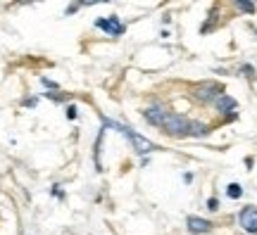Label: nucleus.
<instances>
[{
  "mask_svg": "<svg viewBox=\"0 0 257 235\" xmlns=\"http://www.w3.org/2000/svg\"><path fill=\"white\" fill-rule=\"evenodd\" d=\"M102 126L105 128H114V131H119L121 136L126 138L128 143H131V147L136 150V154H150L153 150H157V145L155 143H150L148 138L143 136H138L134 128H128V126H121V124H117V121H110V119H102Z\"/></svg>",
  "mask_w": 257,
  "mask_h": 235,
  "instance_id": "nucleus-1",
  "label": "nucleus"
},
{
  "mask_svg": "<svg viewBox=\"0 0 257 235\" xmlns=\"http://www.w3.org/2000/svg\"><path fill=\"white\" fill-rule=\"evenodd\" d=\"M219 95H224V86L219 81H200V83H195L191 91V98L198 105H212Z\"/></svg>",
  "mask_w": 257,
  "mask_h": 235,
  "instance_id": "nucleus-2",
  "label": "nucleus"
},
{
  "mask_svg": "<svg viewBox=\"0 0 257 235\" xmlns=\"http://www.w3.org/2000/svg\"><path fill=\"white\" fill-rule=\"evenodd\" d=\"M188 128H191V119L179 112H169V117L162 124V133L172 138H188Z\"/></svg>",
  "mask_w": 257,
  "mask_h": 235,
  "instance_id": "nucleus-3",
  "label": "nucleus"
},
{
  "mask_svg": "<svg viewBox=\"0 0 257 235\" xmlns=\"http://www.w3.org/2000/svg\"><path fill=\"white\" fill-rule=\"evenodd\" d=\"M167 117H169V109H167L165 102H153V105H148V107L143 109V119H146L150 126L162 128Z\"/></svg>",
  "mask_w": 257,
  "mask_h": 235,
  "instance_id": "nucleus-4",
  "label": "nucleus"
},
{
  "mask_svg": "<svg viewBox=\"0 0 257 235\" xmlns=\"http://www.w3.org/2000/svg\"><path fill=\"white\" fill-rule=\"evenodd\" d=\"M238 226L250 235H257V207L250 204V207H243L238 214Z\"/></svg>",
  "mask_w": 257,
  "mask_h": 235,
  "instance_id": "nucleus-5",
  "label": "nucleus"
},
{
  "mask_svg": "<svg viewBox=\"0 0 257 235\" xmlns=\"http://www.w3.org/2000/svg\"><path fill=\"white\" fill-rule=\"evenodd\" d=\"M95 27L100 29V31H105L107 36H121L124 31H126V27L119 22V17L117 15H112V17H102L95 22Z\"/></svg>",
  "mask_w": 257,
  "mask_h": 235,
  "instance_id": "nucleus-6",
  "label": "nucleus"
},
{
  "mask_svg": "<svg viewBox=\"0 0 257 235\" xmlns=\"http://www.w3.org/2000/svg\"><path fill=\"white\" fill-rule=\"evenodd\" d=\"M212 105H214V109H217L219 114H229L231 119H236V114H233V112H236V107H238V102L231 98V95H226V93H224V95H219V98L214 100Z\"/></svg>",
  "mask_w": 257,
  "mask_h": 235,
  "instance_id": "nucleus-7",
  "label": "nucleus"
},
{
  "mask_svg": "<svg viewBox=\"0 0 257 235\" xmlns=\"http://www.w3.org/2000/svg\"><path fill=\"white\" fill-rule=\"evenodd\" d=\"M186 226H188V230H191L193 235H207V233H212V221L200 218V216H188V218H186Z\"/></svg>",
  "mask_w": 257,
  "mask_h": 235,
  "instance_id": "nucleus-8",
  "label": "nucleus"
},
{
  "mask_svg": "<svg viewBox=\"0 0 257 235\" xmlns=\"http://www.w3.org/2000/svg\"><path fill=\"white\" fill-rule=\"evenodd\" d=\"M212 128L207 124H202V121H193L191 119V128H188V138H205L210 133Z\"/></svg>",
  "mask_w": 257,
  "mask_h": 235,
  "instance_id": "nucleus-9",
  "label": "nucleus"
},
{
  "mask_svg": "<svg viewBox=\"0 0 257 235\" xmlns=\"http://www.w3.org/2000/svg\"><path fill=\"white\" fill-rule=\"evenodd\" d=\"M226 197H229V199H238V197H243V188H240L238 183H231L229 188H226Z\"/></svg>",
  "mask_w": 257,
  "mask_h": 235,
  "instance_id": "nucleus-10",
  "label": "nucleus"
},
{
  "mask_svg": "<svg viewBox=\"0 0 257 235\" xmlns=\"http://www.w3.org/2000/svg\"><path fill=\"white\" fill-rule=\"evenodd\" d=\"M233 5H236L240 12H245V15H252V12H255V3H243V0H238V3H233Z\"/></svg>",
  "mask_w": 257,
  "mask_h": 235,
  "instance_id": "nucleus-11",
  "label": "nucleus"
},
{
  "mask_svg": "<svg viewBox=\"0 0 257 235\" xmlns=\"http://www.w3.org/2000/svg\"><path fill=\"white\" fill-rule=\"evenodd\" d=\"M48 100H53V102H64V100H69V95H62V93H46Z\"/></svg>",
  "mask_w": 257,
  "mask_h": 235,
  "instance_id": "nucleus-12",
  "label": "nucleus"
},
{
  "mask_svg": "<svg viewBox=\"0 0 257 235\" xmlns=\"http://www.w3.org/2000/svg\"><path fill=\"white\" fill-rule=\"evenodd\" d=\"M240 72H243V76H248V79H255V69H252L250 64H245V67H240Z\"/></svg>",
  "mask_w": 257,
  "mask_h": 235,
  "instance_id": "nucleus-13",
  "label": "nucleus"
},
{
  "mask_svg": "<svg viewBox=\"0 0 257 235\" xmlns=\"http://www.w3.org/2000/svg\"><path fill=\"white\" fill-rule=\"evenodd\" d=\"M207 209H210V211H217V209H219V199L210 197V199H207Z\"/></svg>",
  "mask_w": 257,
  "mask_h": 235,
  "instance_id": "nucleus-14",
  "label": "nucleus"
},
{
  "mask_svg": "<svg viewBox=\"0 0 257 235\" xmlns=\"http://www.w3.org/2000/svg\"><path fill=\"white\" fill-rule=\"evenodd\" d=\"M67 119H69V121H74V119H76V107H74V105H69V107H67Z\"/></svg>",
  "mask_w": 257,
  "mask_h": 235,
  "instance_id": "nucleus-15",
  "label": "nucleus"
},
{
  "mask_svg": "<svg viewBox=\"0 0 257 235\" xmlns=\"http://www.w3.org/2000/svg\"><path fill=\"white\" fill-rule=\"evenodd\" d=\"M41 83H43L46 88H53V91H57V83H55V81H50V79H41Z\"/></svg>",
  "mask_w": 257,
  "mask_h": 235,
  "instance_id": "nucleus-16",
  "label": "nucleus"
},
{
  "mask_svg": "<svg viewBox=\"0 0 257 235\" xmlns=\"http://www.w3.org/2000/svg\"><path fill=\"white\" fill-rule=\"evenodd\" d=\"M36 102H38L36 98H27L24 102H22V105H24V107H36Z\"/></svg>",
  "mask_w": 257,
  "mask_h": 235,
  "instance_id": "nucleus-17",
  "label": "nucleus"
}]
</instances>
